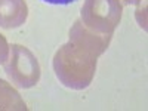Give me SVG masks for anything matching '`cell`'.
Returning a JSON list of instances; mask_svg holds the SVG:
<instances>
[{
    "label": "cell",
    "instance_id": "1",
    "mask_svg": "<svg viewBox=\"0 0 148 111\" xmlns=\"http://www.w3.org/2000/svg\"><path fill=\"white\" fill-rule=\"evenodd\" d=\"M98 58L77 47L71 42L62 45L53 56L55 76L65 88L83 90L92 83Z\"/></svg>",
    "mask_w": 148,
    "mask_h": 111
},
{
    "label": "cell",
    "instance_id": "2",
    "mask_svg": "<svg viewBox=\"0 0 148 111\" xmlns=\"http://www.w3.org/2000/svg\"><path fill=\"white\" fill-rule=\"evenodd\" d=\"M8 79L16 88L30 89L40 82V64L36 55L22 45H10L9 56L3 64Z\"/></svg>",
    "mask_w": 148,
    "mask_h": 111
},
{
    "label": "cell",
    "instance_id": "3",
    "mask_svg": "<svg viewBox=\"0 0 148 111\" xmlns=\"http://www.w3.org/2000/svg\"><path fill=\"white\" fill-rule=\"evenodd\" d=\"M123 15L120 0H84L80 19L86 27L102 34H113Z\"/></svg>",
    "mask_w": 148,
    "mask_h": 111
},
{
    "label": "cell",
    "instance_id": "4",
    "mask_svg": "<svg viewBox=\"0 0 148 111\" xmlns=\"http://www.w3.org/2000/svg\"><path fill=\"white\" fill-rule=\"evenodd\" d=\"M113 34H102L90 30L82 22V19H77L70 28V40L73 45L83 49V51L92 53L93 56L99 58L111 43Z\"/></svg>",
    "mask_w": 148,
    "mask_h": 111
},
{
    "label": "cell",
    "instance_id": "5",
    "mask_svg": "<svg viewBox=\"0 0 148 111\" xmlns=\"http://www.w3.org/2000/svg\"><path fill=\"white\" fill-rule=\"evenodd\" d=\"M28 6L25 0H0V27L14 30L25 24Z\"/></svg>",
    "mask_w": 148,
    "mask_h": 111
},
{
    "label": "cell",
    "instance_id": "6",
    "mask_svg": "<svg viewBox=\"0 0 148 111\" xmlns=\"http://www.w3.org/2000/svg\"><path fill=\"white\" fill-rule=\"evenodd\" d=\"M0 110H9V111L27 110V104L24 102L18 90L12 88V84H9L3 79H0Z\"/></svg>",
    "mask_w": 148,
    "mask_h": 111
},
{
    "label": "cell",
    "instance_id": "7",
    "mask_svg": "<svg viewBox=\"0 0 148 111\" xmlns=\"http://www.w3.org/2000/svg\"><path fill=\"white\" fill-rule=\"evenodd\" d=\"M9 56V43L5 39V36L0 34V64H5V61Z\"/></svg>",
    "mask_w": 148,
    "mask_h": 111
},
{
    "label": "cell",
    "instance_id": "8",
    "mask_svg": "<svg viewBox=\"0 0 148 111\" xmlns=\"http://www.w3.org/2000/svg\"><path fill=\"white\" fill-rule=\"evenodd\" d=\"M46 3H51V5H68V3H73L76 0H43Z\"/></svg>",
    "mask_w": 148,
    "mask_h": 111
},
{
    "label": "cell",
    "instance_id": "9",
    "mask_svg": "<svg viewBox=\"0 0 148 111\" xmlns=\"http://www.w3.org/2000/svg\"><path fill=\"white\" fill-rule=\"evenodd\" d=\"M123 3L125 5H138V3H141V0H123Z\"/></svg>",
    "mask_w": 148,
    "mask_h": 111
}]
</instances>
